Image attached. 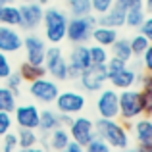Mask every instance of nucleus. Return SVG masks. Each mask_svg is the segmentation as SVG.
I'll use <instances>...</instances> for the list:
<instances>
[{
	"label": "nucleus",
	"instance_id": "9d476101",
	"mask_svg": "<svg viewBox=\"0 0 152 152\" xmlns=\"http://www.w3.org/2000/svg\"><path fill=\"white\" fill-rule=\"evenodd\" d=\"M91 66V56L87 45H75L67 58V79H79L83 69Z\"/></svg>",
	"mask_w": 152,
	"mask_h": 152
},
{
	"label": "nucleus",
	"instance_id": "7c9ffc66",
	"mask_svg": "<svg viewBox=\"0 0 152 152\" xmlns=\"http://www.w3.org/2000/svg\"><path fill=\"white\" fill-rule=\"evenodd\" d=\"M129 45H131V52H133V56H139V58H141L142 52L148 48L150 41H148L146 37H142L141 33H139V35H135V37L129 41Z\"/></svg>",
	"mask_w": 152,
	"mask_h": 152
},
{
	"label": "nucleus",
	"instance_id": "0eeeda50",
	"mask_svg": "<svg viewBox=\"0 0 152 152\" xmlns=\"http://www.w3.org/2000/svg\"><path fill=\"white\" fill-rule=\"evenodd\" d=\"M60 93V87H58V81H54L52 77H41L37 81H31L29 83V94L35 98L37 102H42V104H52L56 100Z\"/></svg>",
	"mask_w": 152,
	"mask_h": 152
},
{
	"label": "nucleus",
	"instance_id": "f704fd0d",
	"mask_svg": "<svg viewBox=\"0 0 152 152\" xmlns=\"http://www.w3.org/2000/svg\"><path fill=\"white\" fill-rule=\"evenodd\" d=\"M127 64H129V62H123V60L115 58V56H110V58H108V62H106V71H108V75L118 73L119 69L127 67Z\"/></svg>",
	"mask_w": 152,
	"mask_h": 152
},
{
	"label": "nucleus",
	"instance_id": "c85d7f7f",
	"mask_svg": "<svg viewBox=\"0 0 152 152\" xmlns=\"http://www.w3.org/2000/svg\"><path fill=\"white\" fill-rule=\"evenodd\" d=\"M146 12L142 8H131V10H125V25L131 27V29H139L141 23L145 21Z\"/></svg>",
	"mask_w": 152,
	"mask_h": 152
},
{
	"label": "nucleus",
	"instance_id": "a211bd4d",
	"mask_svg": "<svg viewBox=\"0 0 152 152\" xmlns=\"http://www.w3.org/2000/svg\"><path fill=\"white\" fill-rule=\"evenodd\" d=\"M71 141L69 137V131L67 127H56L54 131H50L46 135V150H52V152H60L67 146V142Z\"/></svg>",
	"mask_w": 152,
	"mask_h": 152
},
{
	"label": "nucleus",
	"instance_id": "4468645a",
	"mask_svg": "<svg viewBox=\"0 0 152 152\" xmlns=\"http://www.w3.org/2000/svg\"><path fill=\"white\" fill-rule=\"evenodd\" d=\"M23 48H25V60L31 64H37V66H42L46 56V42L42 41L39 35H27L23 39Z\"/></svg>",
	"mask_w": 152,
	"mask_h": 152
},
{
	"label": "nucleus",
	"instance_id": "2eb2a0df",
	"mask_svg": "<svg viewBox=\"0 0 152 152\" xmlns=\"http://www.w3.org/2000/svg\"><path fill=\"white\" fill-rule=\"evenodd\" d=\"M23 48V37L15 27L0 25V52L4 54H15Z\"/></svg>",
	"mask_w": 152,
	"mask_h": 152
},
{
	"label": "nucleus",
	"instance_id": "a18cd8bd",
	"mask_svg": "<svg viewBox=\"0 0 152 152\" xmlns=\"http://www.w3.org/2000/svg\"><path fill=\"white\" fill-rule=\"evenodd\" d=\"M19 152H45L41 146H29V148H19Z\"/></svg>",
	"mask_w": 152,
	"mask_h": 152
},
{
	"label": "nucleus",
	"instance_id": "49530a36",
	"mask_svg": "<svg viewBox=\"0 0 152 152\" xmlns=\"http://www.w3.org/2000/svg\"><path fill=\"white\" fill-rule=\"evenodd\" d=\"M142 10L152 14V0H142Z\"/></svg>",
	"mask_w": 152,
	"mask_h": 152
},
{
	"label": "nucleus",
	"instance_id": "2f4dec72",
	"mask_svg": "<svg viewBox=\"0 0 152 152\" xmlns=\"http://www.w3.org/2000/svg\"><path fill=\"white\" fill-rule=\"evenodd\" d=\"M4 81H6V87H8V89H12V91H14V94L18 96V94H19V87H21V83H23L19 71H12V73L4 79Z\"/></svg>",
	"mask_w": 152,
	"mask_h": 152
},
{
	"label": "nucleus",
	"instance_id": "8fccbe9b",
	"mask_svg": "<svg viewBox=\"0 0 152 152\" xmlns=\"http://www.w3.org/2000/svg\"><path fill=\"white\" fill-rule=\"evenodd\" d=\"M121 152H137V148H129V146H127V148H123Z\"/></svg>",
	"mask_w": 152,
	"mask_h": 152
},
{
	"label": "nucleus",
	"instance_id": "de8ad7c7",
	"mask_svg": "<svg viewBox=\"0 0 152 152\" xmlns=\"http://www.w3.org/2000/svg\"><path fill=\"white\" fill-rule=\"evenodd\" d=\"M6 4H14V0H0V6H6Z\"/></svg>",
	"mask_w": 152,
	"mask_h": 152
},
{
	"label": "nucleus",
	"instance_id": "dca6fc26",
	"mask_svg": "<svg viewBox=\"0 0 152 152\" xmlns=\"http://www.w3.org/2000/svg\"><path fill=\"white\" fill-rule=\"evenodd\" d=\"M139 79H141V73L135 69H131L129 66L123 67V69H119L118 73H112L108 75V81H110L112 89L115 91H123V89H131V87H135L139 83Z\"/></svg>",
	"mask_w": 152,
	"mask_h": 152
},
{
	"label": "nucleus",
	"instance_id": "72a5a7b5",
	"mask_svg": "<svg viewBox=\"0 0 152 152\" xmlns=\"http://www.w3.org/2000/svg\"><path fill=\"white\" fill-rule=\"evenodd\" d=\"M2 152H14L18 148V135L12 133V131H8L6 135H2Z\"/></svg>",
	"mask_w": 152,
	"mask_h": 152
},
{
	"label": "nucleus",
	"instance_id": "f8f14e48",
	"mask_svg": "<svg viewBox=\"0 0 152 152\" xmlns=\"http://www.w3.org/2000/svg\"><path fill=\"white\" fill-rule=\"evenodd\" d=\"M96 112H98V118L118 119V115H119L118 91H115V89H100V91H98Z\"/></svg>",
	"mask_w": 152,
	"mask_h": 152
},
{
	"label": "nucleus",
	"instance_id": "603ef678",
	"mask_svg": "<svg viewBox=\"0 0 152 152\" xmlns=\"http://www.w3.org/2000/svg\"><path fill=\"white\" fill-rule=\"evenodd\" d=\"M45 152H52V150H46V148H45Z\"/></svg>",
	"mask_w": 152,
	"mask_h": 152
},
{
	"label": "nucleus",
	"instance_id": "b1692460",
	"mask_svg": "<svg viewBox=\"0 0 152 152\" xmlns=\"http://www.w3.org/2000/svg\"><path fill=\"white\" fill-rule=\"evenodd\" d=\"M56 127H60L58 112L56 110H42L41 112V119H39V129H41V133L48 135L50 131L56 129Z\"/></svg>",
	"mask_w": 152,
	"mask_h": 152
},
{
	"label": "nucleus",
	"instance_id": "f3484780",
	"mask_svg": "<svg viewBox=\"0 0 152 152\" xmlns=\"http://www.w3.org/2000/svg\"><path fill=\"white\" fill-rule=\"evenodd\" d=\"M96 25H106V27H112V29L123 27L125 25V8L114 4L106 14L96 15Z\"/></svg>",
	"mask_w": 152,
	"mask_h": 152
},
{
	"label": "nucleus",
	"instance_id": "4c0bfd02",
	"mask_svg": "<svg viewBox=\"0 0 152 152\" xmlns=\"http://www.w3.org/2000/svg\"><path fill=\"white\" fill-rule=\"evenodd\" d=\"M12 125H14V118L8 112H0V137L6 135L8 131H12Z\"/></svg>",
	"mask_w": 152,
	"mask_h": 152
},
{
	"label": "nucleus",
	"instance_id": "f03ea898",
	"mask_svg": "<svg viewBox=\"0 0 152 152\" xmlns=\"http://www.w3.org/2000/svg\"><path fill=\"white\" fill-rule=\"evenodd\" d=\"M118 104H119V115L123 121H135V119L145 115V104H142L141 89H123L118 93Z\"/></svg>",
	"mask_w": 152,
	"mask_h": 152
},
{
	"label": "nucleus",
	"instance_id": "37998d69",
	"mask_svg": "<svg viewBox=\"0 0 152 152\" xmlns=\"http://www.w3.org/2000/svg\"><path fill=\"white\" fill-rule=\"evenodd\" d=\"M58 119H60V125H62V127H69V123L73 121V115H69V114H58Z\"/></svg>",
	"mask_w": 152,
	"mask_h": 152
},
{
	"label": "nucleus",
	"instance_id": "58836bf2",
	"mask_svg": "<svg viewBox=\"0 0 152 152\" xmlns=\"http://www.w3.org/2000/svg\"><path fill=\"white\" fill-rule=\"evenodd\" d=\"M141 64H142V67H145L146 73H150V75H152V42L148 45V48L142 52V56H141Z\"/></svg>",
	"mask_w": 152,
	"mask_h": 152
},
{
	"label": "nucleus",
	"instance_id": "a878e982",
	"mask_svg": "<svg viewBox=\"0 0 152 152\" xmlns=\"http://www.w3.org/2000/svg\"><path fill=\"white\" fill-rule=\"evenodd\" d=\"M15 135H18V148H29V146H37L39 145L37 129H25V127H19Z\"/></svg>",
	"mask_w": 152,
	"mask_h": 152
},
{
	"label": "nucleus",
	"instance_id": "e433bc0d",
	"mask_svg": "<svg viewBox=\"0 0 152 152\" xmlns=\"http://www.w3.org/2000/svg\"><path fill=\"white\" fill-rule=\"evenodd\" d=\"M12 71H14V67H12L10 56L4 54V52H0V79H6Z\"/></svg>",
	"mask_w": 152,
	"mask_h": 152
},
{
	"label": "nucleus",
	"instance_id": "aec40b11",
	"mask_svg": "<svg viewBox=\"0 0 152 152\" xmlns=\"http://www.w3.org/2000/svg\"><path fill=\"white\" fill-rule=\"evenodd\" d=\"M133 133H135L137 142H146V145H152V119L148 118V115H146V118L135 119Z\"/></svg>",
	"mask_w": 152,
	"mask_h": 152
},
{
	"label": "nucleus",
	"instance_id": "7ed1b4c3",
	"mask_svg": "<svg viewBox=\"0 0 152 152\" xmlns=\"http://www.w3.org/2000/svg\"><path fill=\"white\" fill-rule=\"evenodd\" d=\"M67 18L66 12L58 8H48L42 15V25H45V39L50 45H60L66 39V29H67Z\"/></svg>",
	"mask_w": 152,
	"mask_h": 152
},
{
	"label": "nucleus",
	"instance_id": "79ce46f5",
	"mask_svg": "<svg viewBox=\"0 0 152 152\" xmlns=\"http://www.w3.org/2000/svg\"><path fill=\"white\" fill-rule=\"evenodd\" d=\"M60 152H85V146H81L79 142H75V141H69L66 148L60 150Z\"/></svg>",
	"mask_w": 152,
	"mask_h": 152
},
{
	"label": "nucleus",
	"instance_id": "4be33fe9",
	"mask_svg": "<svg viewBox=\"0 0 152 152\" xmlns=\"http://www.w3.org/2000/svg\"><path fill=\"white\" fill-rule=\"evenodd\" d=\"M19 75H21L23 81L31 83V81H37V79L45 77L46 71H45V66H37V64H31V62H23L19 66Z\"/></svg>",
	"mask_w": 152,
	"mask_h": 152
},
{
	"label": "nucleus",
	"instance_id": "ea45409f",
	"mask_svg": "<svg viewBox=\"0 0 152 152\" xmlns=\"http://www.w3.org/2000/svg\"><path fill=\"white\" fill-rule=\"evenodd\" d=\"M139 33L152 42V15H150V18H145V21H142L141 27H139Z\"/></svg>",
	"mask_w": 152,
	"mask_h": 152
},
{
	"label": "nucleus",
	"instance_id": "412c9836",
	"mask_svg": "<svg viewBox=\"0 0 152 152\" xmlns=\"http://www.w3.org/2000/svg\"><path fill=\"white\" fill-rule=\"evenodd\" d=\"M141 83V94H142V104H145V115H152V75L145 73L139 79Z\"/></svg>",
	"mask_w": 152,
	"mask_h": 152
},
{
	"label": "nucleus",
	"instance_id": "1a4fd4ad",
	"mask_svg": "<svg viewBox=\"0 0 152 152\" xmlns=\"http://www.w3.org/2000/svg\"><path fill=\"white\" fill-rule=\"evenodd\" d=\"M77 81L81 83L83 91H89V93H96L104 89V83H108L106 66H89L87 69L81 71Z\"/></svg>",
	"mask_w": 152,
	"mask_h": 152
},
{
	"label": "nucleus",
	"instance_id": "cd10ccee",
	"mask_svg": "<svg viewBox=\"0 0 152 152\" xmlns=\"http://www.w3.org/2000/svg\"><path fill=\"white\" fill-rule=\"evenodd\" d=\"M67 10H69L71 18H81V15L93 14L91 0H67Z\"/></svg>",
	"mask_w": 152,
	"mask_h": 152
},
{
	"label": "nucleus",
	"instance_id": "393cba45",
	"mask_svg": "<svg viewBox=\"0 0 152 152\" xmlns=\"http://www.w3.org/2000/svg\"><path fill=\"white\" fill-rule=\"evenodd\" d=\"M15 106H18V96L14 94V91L8 89L6 85H0V112L12 114Z\"/></svg>",
	"mask_w": 152,
	"mask_h": 152
},
{
	"label": "nucleus",
	"instance_id": "09e8293b",
	"mask_svg": "<svg viewBox=\"0 0 152 152\" xmlns=\"http://www.w3.org/2000/svg\"><path fill=\"white\" fill-rule=\"evenodd\" d=\"M35 2H37V4H41V6H46V4H48L50 0H35Z\"/></svg>",
	"mask_w": 152,
	"mask_h": 152
},
{
	"label": "nucleus",
	"instance_id": "ddd939ff",
	"mask_svg": "<svg viewBox=\"0 0 152 152\" xmlns=\"http://www.w3.org/2000/svg\"><path fill=\"white\" fill-rule=\"evenodd\" d=\"M12 115H14V123H18V127L39 129L41 110H39L37 104H18L15 110L12 112Z\"/></svg>",
	"mask_w": 152,
	"mask_h": 152
},
{
	"label": "nucleus",
	"instance_id": "6ab92c4d",
	"mask_svg": "<svg viewBox=\"0 0 152 152\" xmlns=\"http://www.w3.org/2000/svg\"><path fill=\"white\" fill-rule=\"evenodd\" d=\"M91 39L94 41V45H100L108 48L119 39V35H118V29H112V27H106V25H96L93 29V33H91Z\"/></svg>",
	"mask_w": 152,
	"mask_h": 152
},
{
	"label": "nucleus",
	"instance_id": "3c124183",
	"mask_svg": "<svg viewBox=\"0 0 152 152\" xmlns=\"http://www.w3.org/2000/svg\"><path fill=\"white\" fill-rule=\"evenodd\" d=\"M21 2H31V0H21Z\"/></svg>",
	"mask_w": 152,
	"mask_h": 152
},
{
	"label": "nucleus",
	"instance_id": "c9c22d12",
	"mask_svg": "<svg viewBox=\"0 0 152 152\" xmlns=\"http://www.w3.org/2000/svg\"><path fill=\"white\" fill-rule=\"evenodd\" d=\"M85 152H112V148L106 145V142L102 141V139L94 137L93 141L89 142V145L85 146Z\"/></svg>",
	"mask_w": 152,
	"mask_h": 152
},
{
	"label": "nucleus",
	"instance_id": "473e14b6",
	"mask_svg": "<svg viewBox=\"0 0 152 152\" xmlns=\"http://www.w3.org/2000/svg\"><path fill=\"white\" fill-rule=\"evenodd\" d=\"M115 4V0H91V8H93V14L100 15V14H106L112 6Z\"/></svg>",
	"mask_w": 152,
	"mask_h": 152
},
{
	"label": "nucleus",
	"instance_id": "423d86ee",
	"mask_svg": "<svg viewBox=\"0 0 152 152\" xmlns=\"http://www.w3.org/2000/svg\"><path fill=\"white\" fill-rule=\"evenodd\" d=\"M56 110L58 114H69V115H77L85 110L87 106V98L83 93L79 91H60L56 96Z\"/></svg>",
	"mask_w": 152,
	"mask_h": 152
},
{
	"label": "nucleus",
	"instance_id": "a19ab883",
	"mask_svg": "<svg viewBox=\"0 0 152 152\" xmlns=\"http://www.w3.org/2000/svg\"><path fill=\"white\" fill-rule=\"evenodd\" d=\"M115 4L125 10H131V8H142V0H115Z\"/></svg>",
	"mask_w": 152,
	"mask_h": 152
},
{
	"label": "nucleus",
	"instance_id": "bb28decb",
	"mask_svg": "<svg viewBox=\"0 0 152 152\" xmlns=\"http://www.w3.org/2000/svg\"><path fill=\"white\" fill-rule=\"evenodd\" d=\"M112 48V56L123 60V62H131L133 58V52H131V45H129V39H118L114 45L110 46Z\"/></svg>",
	"mask_w": 152,
	"mask_h": 152
},
{
	"label": "nucleus",
	"instance_id": "c03bdc74",
	"mask_svg": "<svg viewBox=\"0 0 152 152\" xmlns=\"http://www.w3.org/2000/svg\"><path fill=\"white\" fill-rule=\"evenodd\" d=\"M137 152H152V145H146V142H139V145H137Z\"/></svg>",
	"mask_w": 152,
	"mask_h": 152
},
{
	"label": "nucleus",
	"instance_id": "9b49d317",
	"mask_svg": "<svg viewBox=\"0 0 152 152\" xmlns=\"http://www.w3.org/2000/svg\"><path fill=\"white\" fill-rule=\"evenodd\" d=\"M42 15H45V10L41 4H37L35 0L23 2L19 6V29L35 31L42 23Z\"/></svg>",
	"mask_w": 152,
	"mask_h": 152
},
{
	"label": "nucleus",
	"instance_id": "f257e3e1",
	"mask_svg": "<svg viewBox=\"0 0 152 152\" xmlns=\"http://www.w3.org/2000/svg\"><path fill=\"white\" fill-rule=\"evenodd\" d=\"M94 135L102 139L112 150H123L129 146V131L123 123L118 119H108V118H98L94 121Z\"/></svg>",
	"mask_w": 152,
	"mask_h": 152
},
{
	"label": "nucleus",
	"instance_id": "39448f33",
	"mask_svg": "<svg viewBox=\"0 0 152 152\" xmlns=\"http://www.w3.org/2000/svg\"><path fill=\"white\" fill-rule=\"evenodd\" d=\"M45 71L46 75H50L54 81H66L67 79V58L64 56L62 48L58 45H52L46 48V56H45Z\"/></svg>",
	"mask_w": 152,
	"mask_h": 152
},
{
	"label": "nucleus",
	"instance_id": "c756f323",
	"mask_svg": "<svg viewBox=\"0 0 152 152\" xmlns=\"http://www.w3.org/2000/svg\"><path fill=\"white\" fill-rule=\"evenodd\" d=\"M89 56H91V66H106L108 58V48L106 46H100V45H93L89 46Z\"/></svg>",
	"mask_w": 152,
	"mask_h": 152
},
{
	"label": "nucleus",
	"instance_id": "5701e85b",
	"mask_svg": "<svg viewBox=\"0 0 152 152\" xmlns=\"http://www.w3.org/2000/svg\"><path fill=\"white\" fill-rule=\"evenodd\" d=\"M0 25L19 27V6L15 4L0 6Z\"/></svg>",
	"mask_w": 152,
	"mask_h": 152
},
{
	"label": "nucleus",
	"instance_id": "20e7f679",
	"mask_svg": "<svg viewBox=\"0 0 152 152\" xmlns=\"http://www.w3.org/2000/svg\"><path fill=\"white\" fill-rule=\"evenodd\" d=\"M96 27V15H81V18H69L66 29V39L71 45H85L91 41V33Z\"/></svg>",
	"mask_w": 152,
	"mask_h": 152
},
{
	"label": "nucleus",
	"instance_id": "6e6552de",
	"mask_svg": "<svg viewBox=\"0 0 152 152\" xmlns=\"http://www.w3.org/2000/svg\"><path fill=\"white\" fill-rule=\"evenodd\" d=\"M67 131H69L71 141L79 142L81 146H87L96 137V135H94V119L87 118V115H77V118H73V121L69 123Z\"/></svg>",
	"mask_w": 152,
	"mask_h": 152
}]
</instances>
